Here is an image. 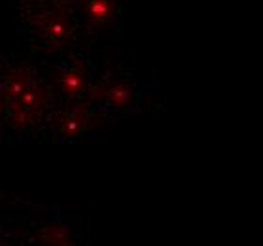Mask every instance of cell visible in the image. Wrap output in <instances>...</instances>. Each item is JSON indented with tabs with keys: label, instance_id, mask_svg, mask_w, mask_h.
Listing matches in <instances>:
<instances>
[{
	"label": "cell",
	"instance_id": "4",
	"mask_svg": "<svg viewBox=\"0 0 263 246\" xmlns=\"http://www.w3.org/2000/svg\"><path fill=\"white\" fill-rule=\"evenodd\" d=\"M112 12H114L112 0H89V4H87V15L97 25L108 23L112 17Z\"/></svg>",
	"mask_w": 263,
	"mask_h": 246
},
{
	"label": "cell",
	"instance_id": "2",
	"mask_svg": "<svg viewBox=\"0 0 263 246\" xmlns=\"http://www.w3.org/2000/svg\"><path fill=\"white\" fill-rule=\"evenodd\" d=\"M38 237H40L42 242H46L49 246H74L68 231L63 225H57V223L55 225H48V228H42Z\"/></svg>",
	"mask_w": 263,
	"mask_h": 246
},
{
	"label": "cell",
	"instance_id": "3",
	"mask_svg": "<svg viewBox=\"0 0 263 246\" xmlns=\"http://www.w3.org/2000/svg\"><path fill=\"white\" fill-rule=\"evenodd\" d=\"M59 85L65 95L80 97L82 95V87H84V72L76 70V68H68L63 74V78L59 80Z\"/></svg>",
	"mask_w": 263,
	"mask_h": 246
},
{
	"label": "cell",
	"instance_id": "1",
	"mask_svg": "<svg viewBox=\"0 0 263 246\" xmlns=\"http://www.w3.org/2000/svg\"><path fill=\"white\" fill-rule=\"evenodd\" d=\"M133 85L129 82H118V84L110 85L106 91L104 101L110 108H127L133 101Z\"/></svg>",
	"mask_w": 263,
	"mask_h": 246
}]
</instances>
